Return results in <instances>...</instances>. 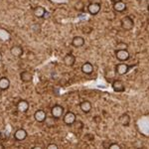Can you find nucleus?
<instances>
[{
	"label": "nucleus",
	"instance_id": "393cba45",
	"mask_svg": "<svg viewBox=\"0 0 149 149\" xmlns=\"http://www.w3.org/2000/svg\"><path fill=\"white\" fill-rule=\"evenodd\" d=\"M47 148H48V149H57V148H59V147H58L57 144L51 143V144H49V145L47 146Z\"/></svg>",
	"mask_w": 149,
	"mask_h": 149
},
{
	"label": "nucleus",
	"instance_id": "423d86ee",
	"mask_svg": "<svg viewBox=\"0 0 149 149\" xmlns=\"http://www.w3.org/2000/svg\"><path fill=\"white\" fill-rule=\"evenodd\" d=\"M26 137H27V132L23 128L17 129V130L15 131V133H14V138L18 141H23Z\"/></svg>",
	"mask_w": 149,
	"mask_h": 149
},
{
	"label": "nucleus",
	"instance_id": "a878e982",
	"mask_svg": "<svg viewBox=\"0 0 149 149\" xmlns=\"http://www.w3.org/2000/svg\"><path fill=\"white\" fill-rule=\"evenodd\" d=\"M1 61H2V54L0 53V62H1Z\"/></svg>",
	"mask_w": 149,
	"mask_h": 149
},
{
	"label": "nucleus",
	"instance_id": "6ab92c4d",
	"mask_svg": "<svg viewBox=\"0 0 149 149\" xmlns=\"http://www.w3.org/2000/svg\"><path fill=\"white\" fill-rule=\"evenodd\" d=\"M9 86H10V81H9V79L5 78V77L0 79V90L5 91L7 88H9Z\"/></svg>",
	"mask_w": 149,
	"mask_h": 149
},
{
	"label": "nucleus",
	"instance_id": "dca6fc26",
	"mask_svg": "<svg viewBox=\"0 0 149 149\" xmlns=\"http://www.w3.org/2000/svg\"><path fill=\"white\" fill-rule=\"evenodd\" d=\"M45 13H46V10L42 6H37L34 9V16H36L37 18H44Z\"/></svg>",
	"mask_w": 149,
	"mask_h": 149
},
{
	"label": "nucleus",
	"instance_id": "f8f14e48",
	"mask_svg": "<svg viewBox=\"0 0 149 149\" xmlns=\"http://www.w3.org/2000/svg\"><path fill=\"white\" fill-rule=\"evenodd\" d=\"M80 109L83 112L88 113V112H90L91 110H92V103H91L90 102H88V100H84V102H81Z\"/></svg>",
	"mask_w": 149,
	"mask_h": 149
},
{
	"label": "nucleus",
	"instance_id": "bb28decb",
	"mask_svg": "<svg viewBox=\"0 0 149 149\" xmlns=\"http://www.w3.org/2000/svg\"><path fill=\"white\" fill-rule=\"evenodd\" d=\"M147 19H148V23H149V16H148V18H147Z\"/></svg>",
	"mask_w": 149,
	"mask_h": 149
},
{
	"label": "nucleus",
	"instance_id": "cd10ccee",
	"mask_svg": "<svg viewBox=\"0 0 149 149\" xmlns=\"http://www.w3.org/2000/svg\"><path fill=\"white\" fill-rule=\"evenodd\" d=\"M147 9H148V12H149V6H148V8H147Z\"/></svg>",
	"mask_w": 149,
	"mask_h": 149
},
{
	"label": "nucleus",
	"instance_id": "f03ea898",
	"mask_svg": "<svg viewBox=\"0 0 149 149\" xmlns=\"http://www.w3.org/2000/svg\"><path fill=\"white\" fill-rule=\"evenodd\" d=\"M77 119V115L72 111H69L64 116V123L66 125H73Z\"/></svg>",
	"mask_w": 149,
	"mask_h": 149
},
{
	"label": "nucleus",
	"instance_id": "1a4fd4ad",
	"mask_svg": "<svg viewBox=\"0 0 149 149\" xmlns=\"http://www.w3.org/2000/svg\"><path fill=\"white\" fill-rule=\"evenodd\" d=\"M88 11L91 15H97L100 11V3H91L88 7Z\"/></svg>",
	"mask_w": 149,
	"mask_h": 149
},
{
	"label": "nucleus",
	"instance_id": "7ed1b4c3",
	"mask_svg": "<svg viewBox=\"0 0 149 149\" xmlns=\"http://www.w3.org/2000/svg\"><path fill=\"white\" fill-rule=\"evenodd\" d=\"M51 112H52V115L55 117V118H60L64 113V107H62V105L56 104L52 107Z\"/></svg>",
	"mask_w": 149,
	"mask_h": 149
},
{
	"label": "nucleus",
	"instance_id": "6e6552de",
	"mask_svg": "<svg viewBox=\"0 0 149 149\" xmlns=\"http://www.w3.org/2000/svg\"><path fill=\"white\" fill-rule=\"evenodd\" d=\"M34 117H35V120L38 121V122H45L47 118V114L44 110L42 109H39L34 113Z\"/></svg>",
	"mask_w": 149,
	"mask_h": 149
},
{
	"label": "nucleus",
	"instance_id": "ddd939ff",
	"mask_svg": "<svg viewBox=\"0 0 149 149\" xmlns=\"http://www.w3.org/2000/svg\"><path fill=\"white\" fill-rule=\"evenodd\" d=\"M17 109L20 112H26L29 109V103L27 100H20L17 103Z\"/></svg>",
	"mask_w": 149,
	"mask_h": 149
},
{
	"label": "nucleus",
	"instance_id": "0eeeda50",
	"mask_svg": "<svg viewBox=\"0 0 149 149\" xmlns=\"http://www.w3.org/2000/svg\"><path fill=\"white\" fill-rule=\"evenodd\" d=\"M112 88H113L114 92L116 93H121V92H124L125 90V86H124V84L123 81H119V80H116L112 83Z\"/></svg>",
	"mask_w": 149,
	"mask_h": 149
},
{
	"label": "nucleus",
	"instance_id": "a211bd4d",
	"mask_svg": "<svg viewBox=\"0 0 149 149\" xmlns=\"http://www.w3.org/2000/svg\"><path fill=\"white\" fill-rule=\"evenodd\" d=\"M119 122H120L121 125L123 126H128L130 123V116L126 113H123L119 116Z\"/></svg>",
	"mask_w": 149,
	"mask_h": 149
},
{
	"label": "nucleus",
	"instance_id": "f3484780",
	"mask_svg": "<svg viewBox=\"0 0 149 149\" xmlns=\"http://www.w3.org/2000/svg\"><path fill=\"white\" fill-rule=\"evenodd\" d=\"M81 72L86 74H91L93 72V66L91 63H85L81 66Z\"/></svg>",
	"mask_w": 149,
	"mask_h": 149
},
{
	"label": "nucleus",
	"instance_id": "aec40b11",
	"mask_svg": "<svg viewBox=\"0 0 149 149\" xmlns=\"http://www.w3.org/2000/svg\"><path fill=\"white\" fill-rule=\"evenodd\" d=\"M10 53L14 57H21L23 54V49L20 46H13L10 49Z\"/></svg>",
	"mask_w": 149,
	"mask_h": 149
},
{
	"label": "nucleus",
	"instance_id": "f257e3e1",
	"mask_svg": "<svg viewBox=\"0 0 149 149\" xmlns=\"http://www.w3.org/2000/svg\"><path fill=\"white\" fill-rule=\"evenodd\" d=\"M120 24H121L122 29H124V30H126V31H129L133 28L134 21H133V19L131 17H129V16H125V17H123L121 19Z\"/></svg>",
	"mask_w": 149,
	"mask_h": 149
},
{
	"label": "nucleus",
	"instance_id": "2eb2a0df",
	"mask_svg": "<svg viewBox=\"0 0 149 149\" xmlns=\"http://www.w3.org/2000/svg\"><path fill=\"white\" fill-rule=\"evenodd\" d=\"M126 9V4L123 1H116L113 3V10L116 12H122Z\"/></svg>",
	"mask_w": 149,
	"mask_h": 149
},
{
	"label": "nucleus",
	"instance_id": "c85d7f7f",
	"mask_svg": "<svg viewBox=\"0 0 149 149\" xmlns=\"http://www.w3.org/2000/svg\"><path fill=\"white\" fill-rule=\"evenodd\" d=\"M0 135H1V132H0Z\"/></svg>",
	"mask_w": 149,
	"mask_h": 149
},
{
	"label": "nucleus",
	"instance_id": "5701e85b",
	"mask_svg": "<svg viewBox=\"0 0 149 149\" xmlns=\"http://www.w3.org/2000/svg\"><path fill=\"white\" fill-rule=\"evenodd\" d=\"M32 31L35 33H39L41 31V26L39 25V24H35V25L32 26Z\"/></svg>",
	"mask_w": 149,
	"mask_h": 149
},
{
	"label": "nucleus",
	"instance_id": "412c9836",
	"mask_svg": "<svg viewBox=\"0 0 149 149\" xmlns=\"http://www.w3.org/2000/svg\"><path fill=\"white\" fill-rule=\"evenodd\" d=\"M55 117L52 115V117H47L46 118V120H45V122H46V124H47V126H49V127H53L56 124V121H55Z\"/></svg>",
	"mask_w": 149,
	"mask_h": 149
},
{
	"label": "nucleus",
	"instance_id": "4be33fe9",
	"mask_svg": "<svg viewBox=\"0 0 149 149\" xmlns=\"http://www.w3.org/2000/svg\"><path fill=\"white\" fill-rule=\"evenodd\" d=\"M128 48V45L126 43H118L116 45V50H127Z\"/></svg>",
	"mask_w": 149,
	"mask_h": 149
},
{
	"label": "nucleus",
	"instance_id": "39448f33",
	"mask_svg": "<svg viewBox=\"0 0 149 149\" xmlns=\"http://www.w3.org/2000/svg\"><path fill=\"white\" fill-rule=\"evenodd\" d=\"M115 71H116V73L118 74H125L128 73L129 71V66L124 63H120L118 65H116V67H115Z\"/></svg>",
	"mask_w": 149,
	"mask_h": 149
},
{
	"label": "nucleus",
	"instance_id": "b1692460",
	"mask_svg": "<svg viewBox=\"0 0 149 149\" xmlns=\"http://www.w3.org/2000/svg\"><path fill=\"white\" fill-rule=\"evenodd\" d=\"M109 149H119V148H120V145H119V144H117V143H111L109 146Z\"/></svg>",
	"mask_w": 149,
	"mask_h": 149
},
{
	"label": "nucleus",
	"instance_id": "9d476101",
	"mask_svg": "<svg viewBox=\"0 0 149 149\" xmlns=\"http://www.w3.org/2000/svg\"><path fill=\"white\" fill-rule=\"evenodd\" d=\"M63 61H64V64L66 65V66L72 67L74 64V62H76V58H74V55H72V54H67L66 56L64 57Z\"/></svg>",
	"mask_w": 149,
	"mask_h": 149
},
{
	"label": "nucleus",
	"instance_id": "20e7f679",
	"mask_svg": "<svg viewBox=\"0 0 149 149\" xmlns=\"http://www.w3.org/2000/svg\"><path fill=\"white\" fill-rule=\"evenodd\" d=\"M115 57L119 61H126L129 58V53L127 50H116L115 51Z\"/></svg>",
	"mask_w": 149,
	"mask_h": 149
},
{
	"label": "nucleus",
	"instance_id": "4468645a",
	"mask_svg": "<svg viewBox=\"0 0 149 149\" xmlns=\"http://www.w3.org/2000/svg\"><path fill=\"white\" fill-rule=\"evenodd\" d=\"M84 44H85V39L83 37H81V36H77L72 41V45L76 48H80L81 46H84Z\"/></svg>",
	"mask_w": 149,
	"mask_h": 149
},
{
	"label": "nucleus",
	"instance_id": "9b49d317",
	"mask_svg": "<svg viewBox=\"0 0 149 149\" xmlns=\"http://www.w3.org/2000/svg\"><path fill=\"white\" fill-rule=\"evenodd\" d=\"M20 79L21 81H24V83H30L33 80V76L30 72L28 71H24L20 74Z\"/></svg>",
	"mask_w": 149,
	"mask_h": 149
}]
</instances>
